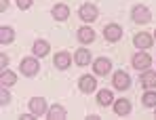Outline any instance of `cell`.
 <instances>
[{"label":"cell","instance_id":"5","mask_svg":"<svg viewBox=\"0 0 156 120\" xmlns=\"http://www.w3.org/2000/svg\"><path fill=\"white\" fill-rule=\"evenodd\" d=\"M112 84H114L116 91H127L131 86V76L125 70H116L112 74Z\"/></svg>","mask_w":156,"mask_h":120},{"label":"cell","instance_id":"9","mask_svg":"<svg viewBox=\"0 0 156 120\" xmlns=\"http://www.w3.org/2000/svg\"><path fill=\"white\" fill-rule=\"evenodd\" d=\"M78 89L82 93H95L97 91V78L91 76V74H82L78 78Z\"/></svg>","mask_w":156,"mask_h":120},{"label":"cell","instance_id":"1","mask_svg":"<svg viewBox=\"0 0 156 120\" xmlns=\"http://www.w3.org/2000/svg\"><path fill=\"white\" fill-rule=\"evenodd\" d=\"M131 19L137 25H146V23H150V19H152V11L146 4H135L131 9Z\"/></svg>","mask_w":156,"mask_h":120},{"label":"cell","instance_id":"10","mask_svg":"<svg viewBox=\"0 0 156 120\" xmlns=\"http://www.w3.org/2000/svg\"><path fill=\"white\" fill-rule=\"evenodd\" d=\"M104 38L108 42H118L122 38V27L118 23H108L104 27Z\"/></svg>","mask_w":156,"mask_h":120},{"label":"cell","instance_id":"27","mask_svg":"<svg viewBox=\"0 0 156 120\" xmlns=\"http://www.w3.org/2000/svg\"><path fill=\"white\" fill-rule=\"evenodd\" d=\"M152 36H154V42H156V30H154V34H152Z\"/></svg>","mask_w":156,"mask_h":120},{"label":"cell","instance_id":"18","mask_svg":"<svg viewBox=\"0 0 156 120\" xmlns=\"http://www.w3.org/2000/svg\"><path fill=\"white\" fill-rule=\"evenodd\" d=\"M15 42V30L11 25H0V44H11Z\"/></svg>","mask_w":156,"mask_h":120},{"label":"cell","instance_id":"21","mask_svg":"<svg viewBox=\"0 0 156 120\" xmlns=\"http://www.w3.org/2000/svg\"><path fill=\"white\" fill-rule=\"evenodd\" d=\"M15 82H17V76L11 72V70H2L0 72V84L2 86H13Z\"/></svg>","mask_w":156,"mask_h":120},{"label":"cell","instance_id":"26","mask_svg":"<svg viewBox=\"0 0 156 120\" xmlns=\"http://www.w3.org/2000/svg\"><path fill=\"white\" fill-rule=\"evenodd\" d=\"M9 9V0H0V13H4Z\"/></svg>","mask_w":156,"mask_h":120},{"label":"cell","instance_id":"24","mask_svg":"<svg viewBox=\"0 0 156 120\" xmlns=\"http://www.w3.org/2000/svg\"><path fill=\"white\" fill-rule=\"evenodd\" d=\"M17 6L21 11H27V9H32V0H17Z\"/></svg>","mask_w":156,"mask_h":120},{"label":"cell","instance_id":"23","mask_svg":"<svg viewBox=\"0 0 156 120\" xmlns=\"http://www.w3.org/2000/svg\"><path fill=\"white\" fill-rule=\"evenodd\" d=\"M9 101H11V93L6 91V86H2V89H0V105L4 108Z\"/></svg>","mask_w":156,"mask_h":120},{"label":"cell","instance_id":"14","mask_svg":"<svg viewBox=\"0 0 156 120\" xmlns=\"http://www.w3.org/2000/svg\"><path fill=\"white\" fill-rule=\"evenodd\" d=\"M131 110H133V105H131L129 99H116V101H114V112H116V116L125 118V116L131 114Z\"/></svg>","mask_w":156,"mask_h":120},{"label":"cell","instance_id":"19","mask_svg":"<svg viewBox=\"0 0 156 120\" xmlns=\"http://www.w3.org/2000/svg\"><path fill=\"white\" fill-rule=\"evenodd\" d=\"M91 53H89V48H78L76 55H74V61H76V65H80V68H84V65H89L91 63Z\"/></svg>","mask_w":156,"mask_h":120},{"label":"cell","instance_id":"3","mask_svg":"<svg viewBox=\"0 0 156 120\" xmlns=\"http://www.w3.org/2000/svg\"><path fill=\"white\" fill-rule=\"evenodd\" d=\"M27 110H30L36 118H42V116H47V112H49V103H47L44 97H32L30 103H27Z\"/></svg>","mask_w":156,"mask_h":120},{"label":"cell","instance_id":"4","mask_svg":"<svg viewBox=\"0 0 156 120\" xmlns=\"http://www.w3.org/2000/svg\"><path fill=\"white\" fill-rule=\"evenodd\" d=\"M78 17L84 21V23H91L99 17V9L93 4V2H84L80 9H78Z\"/></svg>","mask_w":156,"mask_h":120},{"label":"cell","instance_id":"15","mask_svg":"<svg viewBox=\"0 0 156 120\" xmlns=\"http://www.w3.org/2000/svg\"><path fill=\"white\" fill-rule=\"evenodd\" d=\"M139 84L144 89H156V72L152 70H144L139 76Z\"/></svg>","mask_w":156,"mask_h":120},{"label":"cell","instance_id":"12","mask_svg":"<svg viewBox=\"0 0 156 120\" xmlns=\"http://www.w3.org/2000/svg\"><path fill=\"white\" fill-rule=\"evenodd\" d=\"M76 36H78V40H80L82 44H91V42H95V30H93L91 25H80Z\"/></svg>","mask_w":156,"mask_h":120},{"label":"cell","instance_id":"22","mask_svg":"<svg viewBox=\"0 0 156 120\" xmlns=\"http://www.w3.org/2000/svg\"><path fill=\"white\" fill-rule=\"evenodd\" d=\"M141 103L146 108H156V91L154 89H148L144 95H141Z\"/></svg>","mask_w":156,"mask_h":120},{"label":"cell","instance_id":"11","mask_svg":"<svg viewBox=\"0 0 156 120\" xmlns=\"http://www.w3.org/2000/svg\"><path fill=\"white\" fill-rule=\"evenodd\" d=\"M93 72L97 74V76H108V74L112 72V61L108 57H97L93 61Z\"/></svg>","mask_w":156,"mask_h":120},{"label":"cell","instance_id":"7","mask_svg":"<svg viewBox=\"0 0 156 120\" xmlns=\"http://www.w3.org/2000/svg\"><path fill=\"white\" fill-rule=\"evenodd\" d=\"M133 44L137 47V51H148V48L154 44V36L148 34V32H137L133 36Z\"/></svg>","mask_w":156,"mask_h":120},{"label":"cell","instance_id":"6","mask_svg":"<svg viewBox=\"0 0 156 120\" xmlns=\"http://www.w3.org/2000/svg\"><path fill=\"white\" fill-rule=\"evenodd\" d=\"M133 68L135 70H139V72H144V70H150V65H152V57L146 53V51H137L135 55H133Z\"/></svg>","mask_w":156,"mask_h":120},{"label":"cell","instance_id":"2","mask_svg":"<svg viewBox=\"0 0 156 120\" xmlns=\"http://www.w3.org/2000/svg\"><path fill=\"white\" fill-rule=\"evenodd\" d=\"M19 72L23 74L26 78H32V76H36V74L40 72L38 57H36V55H34V57H23V59H21V63H19Z\"/></svg>","mask_w":156,"mask_h":120},{"label":"cell","instance_id":"25","mask_svg":"<svg viewBox=\"0 0 156 120\" xmlns=\"http://www.w3.org/2000/svg\"><path fill=\"white\" fill-rule=\"evenodd\" d=\"M6 65H9V55L6 53H0V68L6 70Z\"/></svg>","mask_w":156,"mask_h":120},{"label":"cell","instance_id":"17","mask_svg":"<svg viewBox=\"0 0 156 120\" xmlns=\"http://www.w3.org/2000/svg\"><path fill=\"white\" fill-rule=\"evenodd\" d=\"M32 51H34V55H36V57H47V55H49V51H51V42H47V40L38 38V40L34 42Z\"/></svg>","mask_w":156,"mask_h":120},{"label":"cell","instance_id":"16","mask_svg":"<svg viewBox=\"0 0 156 120\" xmlns=\"http://www.w3.org/2000/svg\"><path fill=\"white\" fill-rule=\"evenodd\" d=\"M47 118H49V120H66V118H68V112H66V108H63V105L55 103V105H51V108H49Z\"/></svg>","mask_w":156,"mask_h":120},{"label":"cell","instance_id":"28","mask_svg":"<svg viewBox=\"0 0 156 120\" xmlns=\"http://www.w3.org/2000/svg\"><path fill=\"white\" fill-rule=\"evenodd\" d=\"M154 118H156V112H154Z\"/></svg>","mask_w":156,"mask_h":120},{"label":"cell","instance_id":"8","mask_svg":"<svg viewBox=\"0 0 156 120\" xmlns=\"http://www.w3.org/2000/svg\"><path fill=\"white\" fill-rule=\"evenodd\" d=\"M72 61H74V59H72V55H70L68 51H57L55 57H53V65H55L57 70H61V72L68 70V68L72 65Z\"/></svg>","mask_w":156,"mask_h":120},{"label":"cell","instance_id":"13","mask_svg":"<svg viewBox=\"0 0 156 120\" xmlns=\"http://www.w3.org/2000/svg\"><path fill=\"white\" fill-rule=\"evenodd\" d=\"M51 15H53L55 21H66V19L70 17V6L63 4V2H59V4H55L51 9Z\"/></svg>","mask_w":156,"mask_h":120},{"label":"cell","instance_id":"20","mask_svg":"<svg viewBox=\"0 0 156 120\" xmlns=\"http://www.w3.org/2000/svg\"><path fill=\"white\" fill-rule=\"evenodd\" d=\"M114 93H110V89H101L97 91V103L99 105H114Z\"/></svg>","mask_w":156,"mask_h":120}]
</instances>
